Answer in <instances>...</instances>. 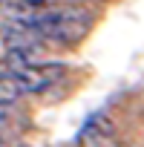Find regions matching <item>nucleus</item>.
Returning a JSON list of instances; mask_svg holds the SVG:
<instances>
[{"label":"nucleus","instance_id":"4","mask_svg":"<svg viewBox=\"0 0 144 147\" xmlns=\"http://www.w3.org/2000/svg\"><path fill=\"white\" fill-rule=\"evenodd\" d=\"M23 95L17 78H15V72H0V104H12Z\"/></svg>","mask_w":144,"mask_h":147},{"label":"nucleus","instance_id":"2","mask_svg":"<svg viewBox=\"0 0 144 147\" xmlns=\"http://www.w3.org/2000/svg\"><path fill=\"white\" fill-rule=\"evenodd\" d=\"M63 72H66L63 63H29L15 72V78H17L23 95H38V92L49 90L52 84H58L63 78Z\"/></svg>","mask_w":144,"mask_h":147},{"label":"nucleus","instance_id":"3","mask_svg":"<svg viewBox=\"0 0 144 147\" xmlns=\"http://www.w3.org/2000/svg\"><path fill=\"white\" fill-rule=\"evenodd\" d=\"M75 147H121V144H118V133H115L112 121L104 113H95L78 130Z\"/></svg>","mask_w":144,"mask_h":147},{"label":"nucleus","instance_id":"1","mask_svg":"<svg viewBox=\"0 0 144 147\" xmlns=\"http://www.w3.org/2000/svg\"><path fill=\"white\" fill-rule=\"evenodd\" d=\"M29 26L40 40H55V43H78L89 26H92V18L87 9L81 6H52V9H43L40 15H35Z\"/></svg>","mask_w":144,"mask_h":147},{"label":"nucleus","instance_id":"5","mask_svg":"<svg viewBox=\"0 0 144 147\" xmlns=\"http://www.w3.org/2000/svg\"><path fill=\"white\" fill-rule=\"evenodd\" d=\"M15 147H29V144H15Z\"/></svg>","mask_w":144,"mask_h":147}]
</instances>
